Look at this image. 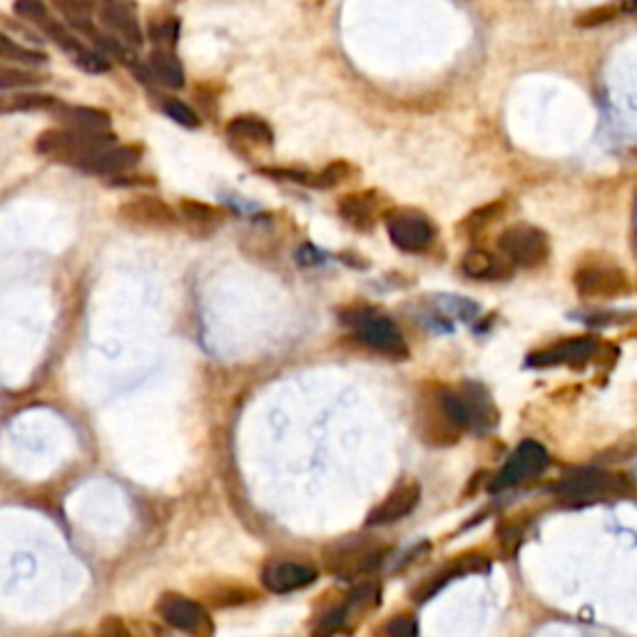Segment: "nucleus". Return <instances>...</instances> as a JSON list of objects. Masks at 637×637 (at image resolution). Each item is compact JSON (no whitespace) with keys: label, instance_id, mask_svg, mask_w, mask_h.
I'll use <instances>...</instances> for the list:
<instances>
[{"label":"nucleus","instance_id":"obj_1","mask_svg":"<svg viewBox=\"0 0 637 637\" xmlns=\"http://www.w3.org/2000/svg\"><path fill=\"white\" fill-rule=\"evenodd\" d=\"M115 135L110 130H80V127H67V130H47L43 132L35 142V150L46 157H53L57 162H67L80 167L85 159L95 152L113 147Z\"/></svg>","mask_w":637,"mask_h":637},{"label":"nucleus","instance_id":"obj_2","mask_svg":"<svg viewBox=\"0 0 637 637\" xmlns=\"http://www.w3.org/2000/svg\"><path fill=\"white\" fill-rule=\"evenodd\" d=\"M443 401L450 419L460 429L476 433H488L496 429L498 409L490 394L480 384H463L459 389H443Z\"/></svg>","mask_w":637,"mask_h":637},{"label":"nucleus","instance_id":"obj_3","mask_svg":"<svg viewBox=\"0 0 637 637\" xmlns=\"http://www.w3.org/2000/svg\"><path fill=\"white\" fill-rule=\"evenodd\" d=\"M344 321L354 329L359 341H364L366 347L374 349L379 354L391 359H406V354H409L399 327L384 314L371 309H357L351 314H344Z\"/></svg>","mask_w":637,"mask_h":637},{"label":"nucleus","instance_id":"obj_4","mask_svg":"<svg viewBox=\"0 0 637 637\" xmlns=\"http://www.w3.org/2000/svg\"><path fill=\"white\" fill-rule=\"evenodd\" d=\"M416 431L421 436L423 443L443 449V446H453L460 436L459 423L450 419L446 401H443V386L426 391L419 401V411H416Z\"/></svg>","mask_w":637,"mask_h":637},{"label":"nucleus","instance_id":"obj_5","mask_svg":"<svg viewBox=\"0 0 637 637\" xmlns=\"http://www.w3.org/2000/svg\"><path fill=\"white\" fill-rule=\"evenodd\" d=\"M498 249L511 264L531 269V267H541L548 259L551 242H548V235L538 227L513 225L498 237Z\"/></svg>","mask_w":637,"mask_h":637},{"label":"nucleus","instance_id":"obj_6","mask_svg":"<svg viewBox=\"0 0 637 637\" xmlns=\"http://www.w3.org/2000/svg\"><path fill=\"white\" fill-rule=\"evenodd\" d=\"M157 612L167 625L187 632L189 637L215 635V622L209 618V612L199 602L185 598V595H175V592L162 595L157 602Z\"/></svg>","mask_w":637,"mask_h":637},{"label":"nucleus","instance_id":"obj_7","mask_svg":"<svg viewBox=\"0 0 637 637\" xmlns=\"http://www.w3.org/2000/svg\"><path fill=\"white\" fill-rule=\"evenodd\" d=\"M386 229L391 242L403 252H423L429 249L436 237V229L429 217L416 209H394L386 215Z\"/></svg>","mask_w":637,"mask_h":637},{"label":"nucleus","instance_id":"obj_8","mask_svg":"<svg viewBox=\"0 0 637 637\" xmlns=\"http://www.w3.org/2000/svg\"><path fill=\"white\" fill-rule=\"evenodd\" d=\"M548 466V450L538 440H523L516 449V453L506 460V466L493 480L490 490H506V488L521 486L531 478L541 476Z\"/></svg>","mask_w":637,"mask_h":637},{"label":"nucleus","instance_id":"obj_9","mask_svg":"<svg viewBox=\"0 0 637 637\" xmlns=\"http://www.w3.org/2000/svg\"><path fill=\"white\" fill-rule=\"evenodd\" d=\"M117 217L135 229H172L177 227L179 215L159 197H135L117 207Z\"/></svg>","mask_w":637,"mask_h":637},{"label":"nucleus","instance_id":"obj_10","mask_svg":"<svg viewBox=\"0 0 637 637\" xmlns=\"http://www.w3.org/2000/svg\"><path fill=\"white\" fill-rule=\"evenodd\" d=\"M615 476H610L600 469H578L572 470L571 476H565L555 486V493L565 500V503H591L598 498L608 496L610 490L615 488Z\"/></svg>","mask_w":637,"mask_h":637},{"label":"nucleus","instance_id":"obj_11","mask_svg":"<svg viewBox=\"0 0 637 637\" xmlns=\"http://www.w3.org/2000/svg\"><path fill=\"white\" fill-rule=\"evenodd\" d=\"M595 354H598V341L592 337H578L535 351V354L528 357V366H538V369H545V366H582L588 364Z\"/></svg>","mask_w":637,"mask_h":637},{"label":"nucleus","instance_id":"obj_12","mask_svg":"<svg viewBox=\"0 0 637 637\" xmlns=\"http://www.w3.org/2000/svg\"><path fill=\"white\" fill-rule=\"evenodd\" d=\"M329 568L341 575V578H351L359 572H369L381 565L384 561V551L376 543H351L339 545L334 548V553L327 555Z\"/></svg>","mask_w":637,"mask_h":637},{"label":"nucleus","instance_id":"obj_13","mask_svg":"<svg viewBox=\"0 0 637 637\" xmlns=\"http://www.w3.org/2000/svg\"><path fill=\"white\" fill-rule=\"evenodd\" d=\"M419 500H421V486H419L416 480H403V483H399V486L386 496L384 503H379V506L369 513L366 525L376 528V525L396 523V521H401V518H406L409 513H413V508L419 506Z\"/></svg>","mask_w":637,"mask_h":637},{"label":"nucleus","instance_id":"obj_14","mask_svg":"<svg viewBox=\"0 0 637 637\" xmlns=\"http://www.w3.org/2000/svg\"><path fill=\"white\" fill-rule=\"evenodd\" d=\"M317 578H318L317 568L304 565V562H294V561H274L269 562L262 572L264 588L272 592L301 591V588L311 585Z\"/></svg>","mask_w":637,"mask_h":637},{"label":"nucleus","instance_id":"obj_15","mask_svg":"<svg viewBox=\"0 0 637 637\" xmlns=\"http://www.w3.org/2000/svg\"><path fill=\"white\" fill-rule=\"evenodd\" d=\"M575 287L582 297H618L628 291V279L615 267H585L575 274Z\"/></svg>","mask_w":637,"mask_h":637},{"label":"nucleus","instance_id":"obj_16","mask_svg":"<svg viewBox=\"0 0 637 637\" xmlns=\"http://www.w3.org/2000/svg\"><path fill=\"white\" fill-rule=\"evenodd\" d=\"M100 20H103L107 28L113 30L122 43H127V46H142L145 33H142L140 20L135 15L130 3H125V0H107L103 8H100Z\"/></svg>","mask_w":637,"mask_h":637},{"label":"nucleus","instance_id":"obj_17","mask_svg":"<svg viewBox=\"0 0 637 637\" xmlns=\"http://www.w3.org/2000/svg\"><path fill=\"white\" fill-rule=\"evenodd\" d=\"M142 157V150L137 145H120V147H107V150H100L90 155L85 159L80 169L85 172H93V175H122L130 167H135Z\"/></svg>","mask_w":637,"mask_h":637},{"label":"nucleus","instance_id":"obj_18","mask_svg":"<svg viewBox=\"0 0 637 637\" xmlns=\"http://www.w3.org/2000/svg\"><path fill=\"white\" fill-rule=\"evenodd\" d=\"M179 219L187 225L189 232H195L199 237L212 235L219 225L225 222V215L212 205L197 202V199H182L179 202Z\"/></svg>","mask_w":637,"mask_h":637},{"label":"nucleus","instance_id":"obj_19","mask_svg":"<svg viewBox=\"0 0 637 637\" xmlns=\"http://www.w3.org/2000/svg\"><path fill=\"white\" fill-rule=\"evenodd\" d=\"M229 140L242 142V145H254V147H272L274 130L269 122L257 117V115H239L227 125Z\"/></svg>","mask_w":637,"mask_h":637},{"label":"nucleus","instance_id":"obj_20","mask_svg":"<svg viewBox=\"0 0 637 637\" xmlns=\"http://www.w3.org/2000/svg\"><path fill=\"white\" fill-rule=\"evenodd\" d=\"M339 215L354 229H371L376 222V195L374 192L347 195L339 202Z\"/></svg>","mask_w":637,"mask_h":637},{"label":"nucleus","instance_id":"obj_21","mask_svg":"<svg viewBox=\"0 0 637 637\" xmlns=\"http://www.w3.org/2000/svg\"><path fill=\"white\" fill-rule=\"evenodd\" d=\"M460 269L470 279H483V281H496L508 277L506 264L500 262L498 257H493L486 249H470V252L463 254L460 259Z\"/></svg>","mask_w":637,"mask_h":637},{"label":"nucleus","instance_id":"obj_22","mask_svg":"<svg viewBox=\"0 0 637 637\" xmlns=\"http://www.w3.org/2000/svg\"><path fill=\"white\" fill-rule=\"evenodd\" d=\"M150 67L159 83L167 87H185V67L175 53L169 50H155L150 56Z\"/></svg>","mask_w":637,"mask_h":637},{"label":"nucleus","instance_id":"obj_23","mask_svg":"<svg viewBox=\"0 0 637 637\" xmlns=\"http://www.w3.org/2000/svg\"><path fill=\"white\" fill-rule=\"evenodd\" d=\"M60 117L70 125V127H80V130H110V115L97 107H63L60 105Z\"/></svg>","mask_w":637,"mask_h":637},{"label":"nucleus","instance_id":"obj_24","mask_svg":"<svg viewBox=\"0 0 637 637\" xmlns=\"http://www.w3.org/2000/svg\"><path fill=\"white\" fill-rule=\"evenodd\" d=\"M57 107V100L53 95H15V97H5L0 105V113H30V110H53Z\"/></svg>","mask_w":637,"mask_h":637},{"label":"nucleus","instance_id":"obj_25","mask_svg":"<svg viewBox=\"0 0 637 637\" xmlns=\"http://www.w3.org/2000/svg\"><path fill=\"white\" fill-rule=\"evenodd\" d=\"M0 57L8 63V60H15V63H23V66H46L47 56L46 53H38V50H28V47L15 46L8 35L0 38Z\"/></svg>","mask_w":637,"mask_h":637},{"label":"nucleus","instance_id":"obj_26","mask_svg":"<svg viewBox=\"0 0 637 637\" xmlns=\"http://www.w3.org/2000/svg\"><path fill=\"white\" fill-rule=\"evenodd\" d=\"M73 63H76L80 70L90 73V76H103V73H110V57L105 53H97V50H87V47L77 46L73 53Z\"/></svg>","mask_w":637,"mask_h":637},{"label":"nucleus","instance_id":"obj_27","mask_svg":"<svg viewBox=\"0 0 637 637\" xmlns=\"http://www.w3.org/2000/svg\"><path fill=\"white\" fill-rule=\"evenodd\" d=\"M13 13L20 20H28L33 25H38L40 30H46L53 23L43 0H13Z\"/></svg>","mask_w":637,"mask_h":637},{"label":"nucleus","instance_id":"obj_28","mask_svg":"<svg viewBox=\"0 0 637 637\" xmlns=\"http://www.w3.org/2000/svg\"><path fill=\"white\" fill-rule=\"evenodd\" d=\"M56 5L76 28H90V20H93V3L90 0H56Z\"/></svg>","mask_w":637,"mask_h":637},{"label":"nucleus","instance_id":"obj_29","mask_svg":"<svg viewBox=\"0 0 637 637\" xmlns=\"http://www.w3.org/2000/svg\"><path fill=\"white\" fill-rule=\"evenodd\" d=\"M38 83H46V77L38 76V73H30V70H23V67H0V87H3V90H13V87H25V85Z\"/></svg>","mask_w":637,"mask_h":637},{"label":"nucleus","instance_id":"obj_30","mask_svg":"<svg viewBox=\"0 0 637 637\" xmlns=\"http://www.w3.org/2000/svg\"><path fill=\"white\" fill-rule=\"evenodd\" d=\"M162 110L167 113L169 120H175L177 125H182V127H189V130L199 127V115L195 113L187 103H182V100L167 97V100L162 103Z\"/></svg>","mask_w":637,"mask_h":637},{"label":"nucleus","instance_id":"obj_31","mask_svg":"<svg viewBox=\"0 0 637 637\" xmlns=\"http://www.w3.org/2000/svg\"><path fill=\"white\" fill-rule=\"evenodd\" d=\"M150 38L155 40V43L175 46L179 38V20L177 18H162L159 23H152Z\"/></svg>","mask_w":637,"mask_h":637},{"label":"nucleus","instance_id":"obj_32","mask_svg":"<svg viewBox=\"0 0 637 637\" xmlns=\"http://www.w3.org/2000/svg\"><path fill=\"white\" fill-rule=\"evenodd\" d=\"M500 209H503V205L500 202H493V205H486L480 207L478 212H473L470 217H466V222H463V229H470V232H476V229H483V227L488 225V222H493L498 215H500Z\"/></svg>","mask_w":637,"mask_h":637},{"label":"nucleus","instance_id":"obj_33","mask_svg":"<svg viewBox=\"0 0 637 637\" xmlns=\"http://www.w3.org/2000/svg\"><path fill=\"white\" fill-rule=\"evenodd\" d=\"M386 635L389 637H419V625L411 615H399V618L389 620L386 625Z\"/></svg>","mask_w":637,"mask_h":637},{"label":"nucleus","instance_id":"obj_34","mask_svg":"<svg viewBox=\"0 0 637 637\" xmlns=\"http://www.w3.org/2000/svg\"><path fill=\"white\" fill-rule=\"evenodd\" d=\"M347 172H349V165H344V162H334V165H329V167L317 177V187H334L337 182L344 179Z\"/></svg>","mask_w":637,"mask_h":637},{"label":"nucleus","instance_id":"obj_35","mask_svg":"<svg viewBox=\"0 0 637 637\" xmlns=\"http://www.w3.org/2000/svg\"><path fill=\"white\" fill-rule=\"evenodd\" d=\"M615 18V10L612 8H600V10H591V13H585V15H581V18L575 20L578 25H588V28H592V25H602V23H608V20Z\"/></svg>","mask_w":637,"mask_h":637},{"label":"nucleus","instance_id":"obj_36","mask_svg":"<svg viewBox=\"0 0 637 637\" xmlns=\"http://www.w3.org/2000/svg\"><path fill=\"white\" fill-rule=\"evenodd\" d=\"M100 637H127V630L120 618H105L100 625Z\"/></svg>","mask_w":637,"mask_h":637},{"label":"nucleus","instance_id":"obj_37","mask_svg":"<svg viewBox=\"0 0 637 637\" xmlns=\"http://www.w3.org/2000/svg\"><path fill=\"white\" fill-rule=\"evenodd\" d=\"M632 8H635V10H637V0H632Z\"/></svg>","mask_w":637,"mask_h":637}]
</instances>
